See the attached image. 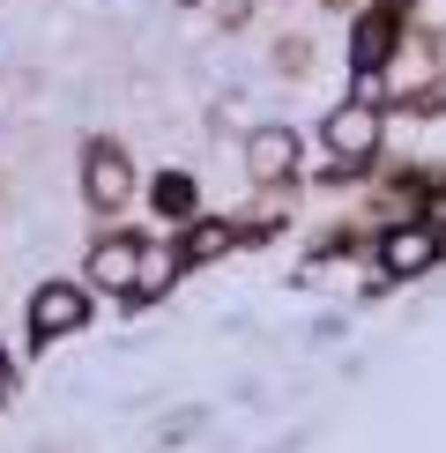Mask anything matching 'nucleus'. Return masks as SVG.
Instances as JSON below:
<instances>
[{
	"label": "nucleus",
	"mask_w": 446,
	"mask_h": 453,
	"mask_svg": "<svg viewBox=\"0 0 446 453\" xmlns=\"http://www.w3.org/2000/svg\"><path fill=\"white\" fill-rule=\"evenodd\" d=\"M82 194H89V209H119L127 194H135V164H127V149H112L97 142L82 157Z\"/></svg>",
	"instance_id": "nucleus-1"
},
{
	"label": "nucleus",
	"mask_w": 446,
	"mask_h": 453,
	"mask_svg": "<svg viewBox=\"0 0 446 453\" xmlns=\"http://www.w3.org/2000/svg\"><path fill=\"white\" fill-rule=\"evenodd\" d=\"M82 319H89V297L74 290V282H45V290L30 297V327L45 334V342H52V334H74Z\"/></svg>",
	"instance_id": "nucleus-2"
},
{
	"label": "nucleus",
	"mask_w": 446,
	"mask_h": 453,
	"mask_svg": "<svg viewBox=\"0 0 446 453\" xmlns=\"http://www.w3.org/2000/svg\"><path fill=\"white\" fill-rule=\"evenodd\" d=\"M327 149L342 164H358V157H372V149H380V111H372V97H358V104H342L327 119Z\"/></svg>",
	"instance_id": "nucleus-3"
},
{
	"label": "nucleus",
	"mask_w": 446,
	"mask_h": 453,
	"mask_svg": "<svg viewBox=\"0 0 446 453\" xmlns=\"http://www.w3.org/2000/svg\"><path fill=\"white\" fill-rule=\"evenodd\" d=\"M432 260H439V231L432 223H402V231H387V245H380L387 275H417V268H432Z\"/></svg>",
	"instance_id": "nucleus-4"
},
{
	"label": "nucleus",
	"mask_w": 446,
	"mask_h": 453,
	"mask_svg": "<svg viewBox=\"0 0 446 453\" xmlns=\"http://www.w3.org/2000/svg\"><path fill=\"white\" fill-rule=\"evenodd\" d=\"M246 172L253 179H290L297 172V134L290 127H260V134L246 142Z\"/></svg>",
	"instance_id": "nucleus-5"
},
{
	"label": "nucleus",
	"mask_w": 446,
	"mask_h": 453,
	"mask_svg": "<svg viewBox=\"0 0 446 453\" xmlns=\"http://www.w3.org/2000/svg\"><path fill=\"white\" fill-rule=\"evenodd\" d=\"M89 275H97L104 290L135 297V275H142V245H127V238H104L97 253H89Z\"/></svg>",
	"instance_id": "nucleus-6"
},
{
	"label": "nucleus",
	"mask_w": 446,
	"mask_h": 453,
	"mask_svg": "<svg viewBox=\"0 0 446 453\" xmlns=\"http://www.w3.org/2000/svg\"><path fill=\"white\" fill-rule=\"evenodd\" d=\"M387 52H395V23H387V15H365L358 37H350V60H358V74H380Z\"/></svg>",
	"instance_id": "nucleus-7"
},
{
	"label": "nucleus",
	"mask_w": 446,
	"mask_h": 453,
	"mask_svg": "<svg viewBox=\"0 0 446 453\" xmlns=\"http://www.w3.org/2000/svg\"><path fill=\"white\" fill-rule=\"evenodd\" d=\"M216 253H231V223H194V231L179 238V260L194 268V260H216Z\"/></svg>",
	"instance_id": "nucleus-8"
},
{
	"label": "nucleus",
	"mask_w": 446,
	"mask_h": 453,
	"mask_svg": "<svg viewBox=\"0 0 446 453\" xmlns=\"http://www.w3.org/2000/svg\"><path fill=\"white\" fill-rule=\"evenodd\" d=\"M157 201H164V216H194V179H157Z\"/></svg>",
	"instance_id": "nucleus-9"
},
{
	"label": "nucleus",
	"mask_w": 446,
	"mask_h": 453,
	"mask_svg": "<svg viewBox=\"0 0 446 453\" xmlns=\"http://www.w3.org/2000/svg\"><path fill=\"white\" fill-rule=\"evenodd\" d=\"M164 282H172V260H164V253H142V275H135V297H164Z\"/></svg>",
	"instance_id": "nucleus-10"
},
{
	"label": "nucleus",
	"mask_w": 446,
	"mask_h": 453,
	"mask_svg": "<svg viewBox=\"0 0 446 453\" xmlns=\"http://www.w3.org/2000/svg\"><path fill=\"white\" fill-rule=\"evenodd\" d=\"M8 387H15V372H8V357H0V402H8Z\"/></svg>",
	"instance_id": "nucleus-11"
},
{
	"label": "nucleus",
	"mask_w": 446,
	"mask_h": 453,
	"mask_svg": "<svg viewBox=\"0 0 446 453\" xmlns=\"http://www.w3.org/2000/svg\"><path fill=\"white\" fill-rule=\"evenodd\" d=\"M387 8H402V0H387Z\"/></svg>",
	"instance_id": "nucleus-12"
}]
</instances>
